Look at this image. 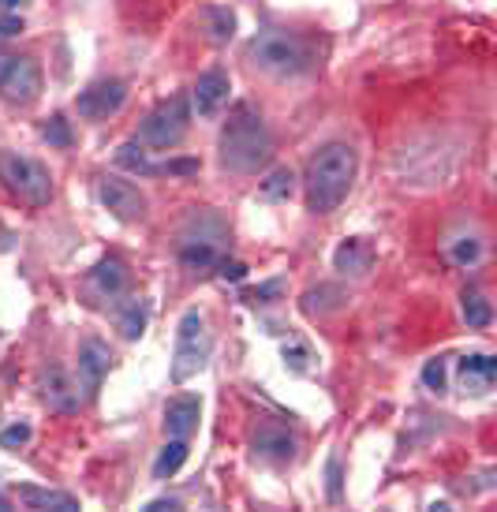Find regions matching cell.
I'll return each mask as SVG.
<instances>
[{"label":"cell","mask_w":497,"mask_h":512,"mask_svg":"<svg viewBox=\"0 0 497 512\" xmlns=\"http://www.w3.org/2000/svg\"><path fill=\"white\" fill-rule=\"evenodd\" d=\"M217 161L236 176H255L273 161V131L266 116L255 109V101H236L228 109L217 139Z\"/></svg>","instance_id":"obj_1"},{"label":"cell","mask_w":497,"mask_h":512,"mask_svg":"<svg viewBox=\"0 0 497 512\" xmlns=\"http://www.w3.org/2000/svg\"><path fill=\"white\" fill-rule=\"evenodd\" d=\"M355 172H359V154L348 143H326L318 154L307 161L303 172V195H307V210L318 217L333 214L348 191L355 184Z\"/></svg>","instance_id":"obj_2"},{"label":"cell","mask_w":497,"mask_h":512,"mask_svg":"<svg viewBox=\"0 0 497 512\" xmlns=\"http://www.w3.org/2000/svg\"><path fill=\"white\" fill-rule=\"evenodd\" d=\"M247 60L273 79H307L318 72V49L311 38L281 27L258 30L247 42Z\"/></svg>","instance_id":"obj_3"},{"label":"cell","mask_w":497,"mask_h":512,"mask_svg":"<svg viewBox=\"0 0 497 512\" xmlns=\"http://www.w3.org/2000/svg\"><path fill=\"white\" fill-rule=\"evenodd\" d=\"M210 352H213V337L210 329H206V314L199 307H191V311H184L180 326H176V348H172V370H169L172 385L191 382L199 370H206Z\"/></svg>","instance_id":"obj_4"},{"label":"cell","mask_w":497,"mask_h":512,"mask_svg":"<svg viewBox=\"0 0 497 512\" xmlns=\"http://www.w3.org/2000/svg\"><path fill=\"white\" fill-rule=\"evenodd\" d=\"M191 98L187 94H172V98L157 101L154 109L146 113V120L139 124V143L146 150H172L187 139L191 131Z\"/></svg>","instance_id":"obj_5"},{"label":"cell","mask_w":497,"mask_h":512,"mask_svg":"<svg viewBox=\"0 0 497 512\" xmlns=\"http://www.w3.org/2000/svg\"><path fill=\"white\" fill-rule=\"evenodd\" d=\"M228 240V228L217 214H199L195 225L184 232V240L176 247V258L187 273H210L221 258L228 255L225 251Z\"/></svg>","instance_id":"obj_6"},{"label":"cell","mask_w":497,"mask_h":512,"mask_svg":"<svg viewBox=\"0 0 497 512\" xmlns=\"http://www.w3.org/2000/svg\"><path fill=\"white\" fill-rule=\"evenodd\" d=\"M0 180L4 187L12 191L15 199L23 202V206H49L53 202V172L45 169L38 157H27V154H4L0 157Z\"/></svg>","instance_id":"obj_7"},{"label":"cell","mask_w":497,"mask_h":512,"mask_svg":"<svg viewBox=\"0 0 497 512\" xmlns=\"http://www.w3.org/2000/svg\"><path fill=\"white\" fill-rule=\"evenodd\" d=\"M42 64L27 53H0V101L27 109L42 98Z\"/></svg>","instance_id":"obj_8"},{"label":"cell","mask_w":497,"mask_h":512,"mask_svg":"<svg viewBox=\"0 0 497 512\" xmlns=\"http://www.w3.org/2000/svg\"><path fill=\"white\" fill-rule=\"evenodd\" d=\"M124 105H128V83L124 79H98V83L79 90L75 113L83 116V120H90V124H101V120L120 113Z\"/></svg>","instance_id":"obj_9"},{"label":"cell","mask_w":497,"mask_h":512,"mask_svg":"<svg viewBox=\"0 0 497 512\" xmlns=\"http://www.w3.org/2000/svg\"><path fill=\"white\" fill-rule=\"evenodd\" d=\"M98 199H101V206H105L116 221H124V225H135V221L146 217V195H142L131 180H124V176H101Z\"/></svg>","instance_id":"obj_10"},{"label":"cell","mask_w":497,"mask_h":512,"mask_svg":"<svg viewBox=\"0 0 497 512\" xmlns=\"http://www.w3.org/2000/svg\"><path fill=\"white\" fill-rule=\"evenodd\" d=\"M228 94H232V79H228L225 68H210V72L199 75V83L191 86V113H199L202 120H217L225 113Z\"/></svg>","instance_id":"obj_11"},{"label":"cell","mask_w":497,"mask_h":512,"mask_svg":"<svg viewBox=\"0 0 497 512\" xmlns=\"http://www.w3.org/2000/svg\"><path fill=\"white\" fill-rule=\"evenodd\" d=\"M109 367H113L109 344L98 341V337H86L79 344V389H83L86 400H94L101 393V382L109 378Z\"/></svg>","instance_id":"obj_12"},{"label":"cell","mask_w":497,"mask_h":512,"mask_svg":"<svg viewBox=\"0 0 497 512\" xmlns=\"http://www.w3.org/2000/svg\"><path fill=\"white\" fill-rule=\"evenodd\" d=\"M296 434L281 423H258V430L251 434V453L266 464H288L296 460Z\"/></svg>","instance_id":"obj_13"},{"label":"cell","mask_w":497,"mask_h":512,"mask_svg":"<svg viewBox=\"0 0 497 512\" xmlns=\"http://www.w3.org/2000/svg\"><path fill=\"white\" fill-rule=\"evenodd\" d=\"M456 382H460V393H464V397H483L497 382V359L486 356V352H471V356L460 359Z\"/></svg>","instance_id":"obj_14"},{"label":"cell","mask_w":497,"mask_h":512,"mask_svg":"<svg viewBox=\"0 0 497 512\" xmlns=\"http://www.w3.org/2000/svg\"><path fill=\"white\" fill-rule=\"evenodd\" d=\"M38 397L53 408V412H75L79 408V389L60 367H49L38 374Z\"/></svg>","instance_id":"obj_15"},{"label":"cell","mask_w":497,"mask_h":512,"mask_svg":"<svg viewBox=\"0 0 497 512\" xmlns=\"http://www.w3.org/2000/svg\"><path fill=\"white\" fill-rule=\"evenodd\" d=\"M199 415H202V400L184 393V397H172L165 404V434L169 438H191L199 430Z\"/></svg>","instance_id":"obj_16"},{"label":"cell","mask_w":497,"mask_h":512,"mask_svg":"<svg viewBox=\"0 0 497 512\" xmlns=\"http://www.w3.org/2000/svg\"><path fill=\"white\" fill-rule=\"evenodd\" d=\"M128 285H131V270L116 255L101 258L98 266L90 270V288H94L101 299H120L128 292Z\"/></svg>","instance_id":"obj_17"},{"label":"cell","mask_w":497,"mask_h":512,"mask_svg":"<svg viewBox=\"0 0 497 512\" xmlns=\"http://www.w3.org/2000/svg\"><path fill=\"white\" fill-rule=\"evenodd\" d=\"M374 258H378L374 243L363 240V236H352L333 251V270H341L344 277H363V273H370Z\"/></svg>","instance_id":"obj_18"},{"label":"cell","mask_w":497,"mask_h":512,"mask_svg":"<svg viewBox=\"0 0 497 512\" xmlns=\"http://www.w3.org/2000/svg\"><path fill=\"white\" fill-rule=\"evenodd\" d=\"M15 498L23 509H49V512H79V498H71L64 490H49V486L23 483L15 486Z\"/></svg>","instance_id":"obj_19"},{"label":"cell","mask_w":497,"mask_h":512,"mask_svg":"<svg viewBox=\"0 0 497 512\" xmlns=\"http://www.w3.org/2000/svg\"><path fill=\"white\" fill-rule=\"evenodd\" d=\"M116 161L128 172H135V176H161V172H165V161H154L150 150H146L139 139H131V143L120 146V150H116Z\"/></svg>","instance_id":"obj_20"},{"label":"cell","mask_w":497,"mask_h":512,"mask_svg":"<svg viewBox=\"0 0 497 512\" xmlns=\"http://www.w3.org/2000/svg\"><path fill=\"white\" fill-rule=\"evenodd\" d=\"M146 322H150L146 299H120V307H116V326H120V333H124L128 341H139L142 333H146Z\"/></svg>","instance_id":"obj_21"},{"label":"cell","mask_w":497,"mask_h":512,"mask_svg":"<svg viewBox=\"0 0 497 512\" xmlns=\"http://www.w3.org/2000/svg\"><path fill=\"white\" fill-rule=\"evenodd\" d=\"M483 258H486V240L479 232H464V236H456L449 243V262L460 266V270H475Z\"/></svg>","instance_id":"obj_22"},{"label":"cell","mask_w":497,"mask_h":512,"mask_svg":"<svg viewBox=\"0 0 497 512\" xmlns=\"http://www.w3.org/2000/svg\"><path fill=\"white\" fill-rule=\"evenodd\" d=\"M296 195V172L292 169H273L262 184H258V199L270 202V206H284V202Z\"/></svg>","instance_id":"obj_23"},{"label":"cell","mask_w":497,"mask_h":512,"mask_svg":"<svg viewBox=\"0 0 497 512\" xmlns=\"http://www.w3.org/2000/svg\"><path fill=\"white\" fill-rule=\"evenodd\" d=\"M460 314H464V322L471 329H486L494 322V307H490V299L479 292V288H468L464 296H460Z\"/></svg>","instance_id":"obj_24"},{"label":"cell","mask_w":497,"mask_h":512,"mask_svg":"<svg viewBox=\"0 0 497 512\" xmlns=\"http://www.w3.org/2000/svg\"><path fill=\"white\" fill-rule=\"evenodd\" d=\"M187 453H191V449H187V438H169V445H165L154 460V479H172V475L187 464Z\"/></svg>","instance_id":"obj_25"},{"label":"cell","mask_w":497,"mask_h":512,"mask_svg":"<svg viewBox=\"0 0 497 512\" xmlns=\"http://www.w3.org/2000/svg\"><path fill=\"white\" fill-rule=\"evenodd\" d=\"M42 139L49 146H53V150H68L71 143H75V131H71V120H64V116H49V120H45L42 124Z\"/></svg>","instance_id":"obj_26"},{"label":"cell","mask_w":497,"mask_h":512,"mask_svg":"<svg viewBox=\"0 0 497 512\" xmlns=\"http://www.w3.org/2000/svg\"><path fill=\"white\" fill-rule=\"evenodd\" d=\"M206 27H210L213 42H228L236 34V15L228 8H206Z\"/></svg>","instance_id":"obj_27"},{"label":"cell","mask_w":497,"mask_h":512,"mask_svg":"<svg viewBox=\"0 0 497 512\" xmlns=\"http://www.w3.org/2000/svg\"><path fill=\"white\" fill-rule=\"evenodd\" d=\"M423 385L430 389V393H445L449 389V363H445V356H434V359H426V367H423Z\"/></svg>","instance_id":"obj_28"},{"label":"cell","mask_w":497,"mask_h":512,"mask_svg":"<svg viewBox=\"0 0 497 512\" xmlns=\"http://www.w3.org/2000/svg\"><path fill=\"white\" fill-rule=\"evenodd\" d=\"M281 296H284V281L281 277H273V281H266V285L247 288V292H243V303H251V307H270V303H277Z\"/></svg>","instance_id":"obj_29"},{"label":"cell","mask_w":497,"mask_h":512,"mask_svg":"<svg viewBox=\"0 0 497 512\" xmlns=\"http://www.w3.org/2000/svg\"><path fill=\"white\" fill-rule=\"evenodd\" d=\"M326 498L333 501V505L344 498V494H341V456H337V453L326 460Z\"/></svg>","instance_id":"obj_30"},{"label":"cell","mask_w":497,"mask_h":512,"mask_svg":"<svg viewBox=\"0 0 497 512\" xmlns=\"http://www.w3.org/2000/svg\"><path fill=\"white\" fill-rule=\"evenodd\" d=\"M30 423H12V427L0 430V449H19V445H27L30 441Z\"/></svg>","instance_id":"obj_31"},{"label":"cell","mask_w":497,"mask_h":512,"mask_svg":"<svg viewBox=\"0 0 497 512\" xmlns=\"http://www.w3.org/2000/svg\"><path fill=\"white\" fill-rule=\"evenodd\" d=\"M284 363L303 374V370H307V363H311V348H307V344H299V341L284 344Z\"/></svg>","instance_id":"obj_32"},{"label":"cell","mask_w":497,"mask_h":512,"mask_svg":"<svg viewBox=\"0 0 497 512\" xmlns=\"http://www.w3.org/2000/svg\"><path fill=\"white\" fill-rule=\"evenodd\" d=\"M213 273H217V277H221V281H232V285H236V281H243V277H247V266H243L240 258H221V262H217V266H213Z\"/></svg>","instance_id":"obj_33"},{"label":"cell","mask_w":497,"mask_h":512,"mask_svg":"<svg viewBox=\"0 0 497 512\" xmlns=\"http://www.w3.org/2000/svg\"><path fill=\"white\" fill-rule=\"evenodd\" d=\"M23 34V15H0V38H19Z\"/></svg>","instance_id":"obj_34"},{"label":"cell","mask_w":497,"mask_h":512,"mask_svg":"<svg viewBox=\"0 0 497 512\" xmlns=\"http://www.w3.org/2000/svg\"><path fill=\"white\" fill-rule=\"evenodd\" d=\"M161 509H180V501H176V498H157V501H146V512H161Z\"/></svg>","instance_id":"obj_35"},{"label":"cell","mask_w":497,"mask_h":512,"mask_svg":"<svg viewBox=\"0 0 497 512\" xmlns=\"http://www.w3.org/2000/svg\"><path fill=\"white\" fill-rule=\"evenodd\" d=\"M30 0H0V12L4 15H19L23 8H27Z\"/></svg>","instance_id":"obj_36"},{"label":"cell","mask_w":497,"mask_h":512,"mask_svg":"<svg viewBox=\"0 0 497 512\" xmlns=\"http://www.w3.org/2000/svg\"><path fill=\"white\" fill-rule=\"evenodd\" d=\"M8 509H12V501H8L4 494H0V512H8Z\"/></svg>","instance_id":"obj_37"}]
</instances>
